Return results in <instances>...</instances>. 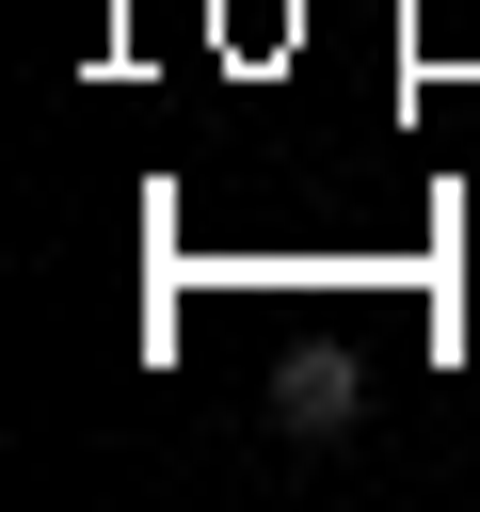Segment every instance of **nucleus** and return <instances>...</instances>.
I'll use <instances>...</instances> for the list:
<instances>
[{"label":"nucleus","mask_w":480,"mask_h":512,"mask_svg":"<svg viewBox=\"0 0 480 512\" xmlns=\"http://www.w3.org/2000/svg\"><path fill=\"white\" fill-rule=\"evenodd\" d=\"M352 416H368V368H352V352H288L272 432H304V448H320V432H352Z\"/></svg>","instance_id":"f257e3e1"}]
</instances>
